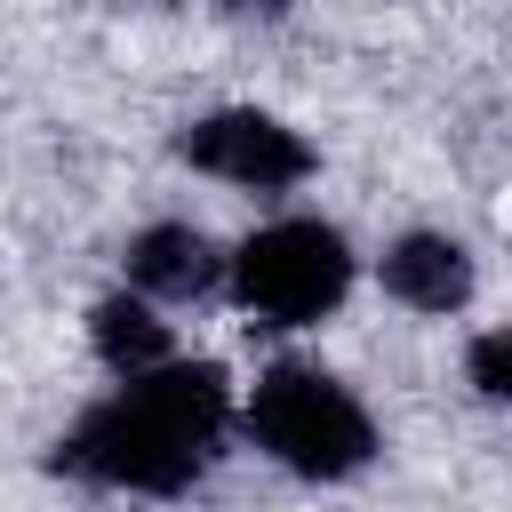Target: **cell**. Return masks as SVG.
Listing matches in <instances>:
<instances>
[{
    "instance_id": "7",
    "label": "cell",
    "mask_w": 512,
    "mask_h": 512,
    "mask_svg": "<svg viewBox=\"0 0 512 512\" xmlns=\"http://www.w3.org/2000/svg\"><path fill=\"white\" fill-rule=\"evenodd\" d=\"M88 344H96V360L112 376H152V368L176 360L168 352V320L152 312V296H104L88 312Z\"/></svg>"
},
{
    "instance_id": "4",
    "label": "cell",
    "mask_w": 512,
    "mask_h": 512,
    "mask_svg": "<svg viewBox=\"0 0 512 512\" xmlns=\"http://www.w3.org/2000/svg\"><path fill=\"white\" fill-rule=\"evenodd\" d=\"M176 152H184L200 176H224V184H240V192H288V184L312 176V144H304L288 120L256 112V104H232V112L192 120V128L176 136Z\"/></svg>"
},
{
    "instance_id": "5",
    "label": "cell",
    "mask_w": 512,
    "mask_h": 512,
    "mask_svg": "<svg viewBox=\"0 0 512 512\" xmlns=\"http://www.w3.org/2000/svg\"><path fill=\"white\" fill-rule=\"evenodd\" d=\"M128 280L136 296H160V304H192L224 280V256L200 224H144L128 240Z\"/></svg>"
},
{
    "instance_id": "6",
    "label": "cell",
    "mask_w": 512,
    "mask_h": 512,
    "mask_svg": "<svg viewBox=\"0 0 512 512\" xmlns=\"http://www.w3.org/2000/svg\"><path fill=\"white\" fill-rule=\"evenodd\" d=\"M384 296L408 312H456L472 296V256L448 232H400L384 248Z\"/></svg>"
},
{
    "instance_id": "1",
    "label": "cell",
    "mask_w": 512,
    "mask_h": 512,
    "mask_svg": "<svg viewBox=\"0 0 512 512\" xmlns=\"http://www.w3.org/2000/svg\"><path fill=\"white\" fill-rule=\"evenodd\" d=\"M232 424V384L216 360H168L152 376H120L112 400H96L72 440H64V472L96 480V488H136V496H176L200 480V464L216 456Z\"/></svg>"
},
{
    "instance_id": "2",
    "label": "cell",
    "mask_w": 512,
    "mask_h": 512,
    "mask_svg": "<svg viewBox=\"0 0 512 512\" xmlns=\"http://www.w3.org/2000/svg\"><path fill=\"white\" fill-rule=\"evenodd\" d=\"M248 440L272 464H288L296 480H352L376 456L368 408L328 368H304V360H280V368L256 376V392H248Z\"/></svg>"
},
{
    "instance_id": "8",
    "label": "cell",
    "mask_w": 512,
    "mask_h": 512,
    "mask_svg": "<svg viewBox=\"0 0 512 512\" xmlns=\"http://www.w3.org/2000/svg\"><path fill=\"white\" fill-rule=\"evenodd\" d=\"M464 376H472V392H480V400H504V408H512V320H504V328H488V336H472Z\"/></svg>"
},
{
    "instance_id": "3",
    "label": "cell",
    "mask_w": 512,
    "mask_h": 512,
    "mask_svg": "<svg viewBox=\"0 0 512 512\" xmlns=\"http://www.w3.org/2000/svg\"><path fill=\"white\" fill-rule=\"evenodd\" d=\"M344 288H352V248L320 216H280V224L248 232L232 256V296L264 328H312L344 304Z\"/></svg>"
}]
</instances>
